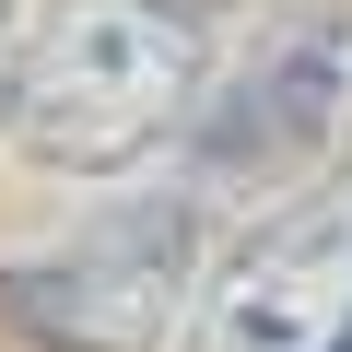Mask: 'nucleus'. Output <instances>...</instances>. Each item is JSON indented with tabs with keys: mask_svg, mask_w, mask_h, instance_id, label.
Here are the masks:
<instances>
[{
	"mask_svg": "<svg viewBox=\"0 0 352 352\" xmlns=\"http://www.w3.org/2000/svg\"><path fill=\"white\" fill-rule=\"evenodd\" d=\"M200 59H212L200 0H59L12 47L0 118L36 164L106 176V164H141L164 129H188Z\"/></svg>",
	"mask_w": 352,
	"mask_h": 352,
	"instance_id": "obj_1",
	"label": "nucleus"
},
{
	"mask_svg": "<svg viewBox=\"0 0 352 352\" xmlns=\"http://www.w3.org/2000/svg\"><path fill=\"white\" fill-rule=\"evenodd\" d=\"M176 270H188V212L153 200V212L82 223L71 247L24 258L12 282H0V317L36 329L47 352H153L164 305H176Z\"/></svg>",
	"mask_w": 352,
	"mask_h": 352,
	"instance_id": "obj_2",
	"label": "nucleus"
},
{
	"mask_svg": "<svg viewBox=\"0 0 352 352\" xmlns=\"http://www.w3.org/2000/svg\"><path fill=\"white\" fill-rule=\"evenodd\" d=\"M352 329V188L258 223L200 282V352H329Z\"/></svg>",
	"mask_w": 352,
	"mask_h": 352,
	"instance_id": "obj_3",
	"label": "nucleus"
},
{
	"mask_svg": "<svg viewBox=\"0 0 352 352\" xmlns=\"http://www.w3.org/2000/svg\"><path fill=\"white\" fill-rule=\"evenodd\" d=\"M340 118H352V36L340 24H282L247 71H235V94H212V164H305V153H329L340 141Z\"/></svg>",
	"mask_w": 352,
	"mask_h": 352,
	"instance_id": "obj_4",
	"label": "nucleus"
},
{
	"mask_svg": "<svg viewBox=\"0 0 352 352\" xmlns=\"http://www.w3.org/2000/svg\"><path fill=\"white\" fill-rule=\"evenodd\" d=\"M0 82H12V12H0Z\"/></svg>",
	"mask_w": 352,
	"mask_h": 352,
	"instance_id": "obj_5",
	"label": "nucleus"
},
{
	"mask_svg": "<svg viewBox=\"0 0 352 352\" xmlns=\"http://www.w3.org/2000/svg\"><path fill=\"white\" fill-rule=\"evenodd\" d=\"M329 352H352V329H340V340H329Z\"/></svg>",
	"mask_w": 352,
	"mask_h": 352,
	"instance_id": "obj_6",
	"label": "nucleus"
},
{
	"mask_svg": "<svg viewBox=\"0 0 352 352\" xmlns=\"http://www.w3.org/2000/svg\"><path fill=\"white\" fill-rule=\"evenodd\" d=\"M0 12H12V0H0Z\"/></svg>",
	"mask_w": 352,
	"mask_h": 352,
	"instance_id": "obj_7",
	"label": "nucleus"
}]
</instances>
